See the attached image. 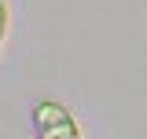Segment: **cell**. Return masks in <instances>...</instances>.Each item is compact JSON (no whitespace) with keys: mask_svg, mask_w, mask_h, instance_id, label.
<instances>
[{"mask_svg":"<svg viewBox=\"0 0 147 139\" xmlns=\"http://www.w3.org/2000/svg\"><path fill=\"white\" fill-rule=\"evenodd\" d=\"M4 37H7V4L0 0V48H4Z\"/></svg>","mask_w":147,"mask_h":139,"instance_id":"7a4b0ae2","label":"cell"},{"mask_svg":"<svg viewBox=\"0 0 147 139\" xmlns=\"http://www.w3.org/2000/svg\"><path fill=\"white\" fill-rule=\"evenodd\" d=\"M33 128H37V139H85L74 114L55 99H40L33 106Z\"/></svg>","mask_w":147,"mask_h":139,"instance_id":"6da1fadb","label":"cell"}]
</instances>
